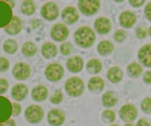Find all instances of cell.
<instances>
[{
	"label": "cell",
	"mask_w": 151,
	"mask_h": 126,
	"mask_svg": "<svg viewBox=\"0 0 151 126\" xmlns=\"http://www.w3.org/2000/svg\"><path fill=\"white\" fill-rule=\"evenodd\" d=\"M75 41L82 47H90L96 39L95 33L88 27L83 26L79 28L74 33Z\"/></svg>",
	"instance_id": "6da1fadb"
},
{
	"label": "cell",
	"mask_w": 151,
	"mask_h": 126,
	"mask_svg": "<svg viewBox=\"0 0 151 126\" xmlns=\"http://www.w3.org/2000/svg\"><path fill=\"white\" fill-rule=\"evenodd\" d=\"M65 91L71 96H79L84 91L83 82L78 77H71L65 83Z\"/></svg>",
	"instance_id": "7a4b0ae2"
},
{
	"label": "cell",
	"mask_w": 151,
	"mask_h": 126,
	"mask_svg": "<svg viewBox=\"0 0 151 126\" xmlns=\"http://www.w3.org/2000/svg\"><path fill=\"white\" fill-rule=\"evenodd\" d=\"M25 117L30 123H37L43 118L44 111L38 105H32L29 106L25 111Z\"/></svg>",
	"instance_id": "3957f363"
},
{
	"label": "cell",
	"mask_w": 151,
	"mask_h": 126,
	"mask_svg": "<svg viewBox=\"0 0 151 126\" xmlns=\"http://www.w3.org/2000/svg\"><path fill=\"white\" fill-rule=\"evenodd\" d=\"M64 73V69L58 63H53L48 66L45 72L47 78L51 81L60 80L62 78Z\"/></svg>",
	"instance_id": "277c9868"
},
{
	"label": "cell",
	"mask_w": 151,
	"mask_h": 126,
	"mask_svg": "<svg viewBox=\"0 0 151 126\" xmlns=\"http://www.w3.org/2000/svg\"><path fill=\"white\" fill-rule=\"evenodd\" d=\"M12 18V10L10 6L4 1H0V27L7 26Z\"/></svg>",
	"instance_id": "5b68a950"
},
{
	"label": "cell",
	"mask_w": 151,
	"mask_h": 126,
	"mask_svg": "<svg viewBox=\"0 0 151 126\" xmlns=\"http://www.w3.org/2000/svg\"><path fill=\"white\" fill-rule=\"evenodd\" d=\"M13 113V107L6 98L0 96V122H3L9 119Z\"/></svg>",
	"instance_id": "8992f818"
},
{
	"label": "cell",
	"mask_w": 151,
	"mask_h": 126,
	"mask_svg": "<svg viewBox=\"0 0 151 126\" xmlns=\"http://www.w3.org/2000/svg\"><path fill=\"white\" fill-rule=\"evenodd\" d=\"M78 7L81 12L85 15H92L96 14L100 7L99 1H79Z\"/></svg>",
	"instance_id": "52a82bcc"
},
{
	"label": "cell",
	"mask_w": 151,
	"mask_h": 126,
	"mask_svg": "<svg viewBox=\"0 0 151 126\" xmlns=\"http://www.w3.org/2000/svg\"><path fill=\"white\" fill-rule=\"evenodd\" d=\"M31 73L30 66L24 62H18L16 64L12 70L14 77L18 80H24L29 77Z\"/></svg>",
	"instance_id": "ba28073f"
},
{
	"label": "cell",
	"mask_w": 151,
	"mask_h": 126,
	"mask_svg": "<svg viewBox=\"0 0 151 126\" xmlns=\"http://www.w3.org/2000/svg\"><path fill=\"white\" fill-rule=\"evenodd\" d=\"M41 15L47 20L53 21L55 20L59 15L58 6L53 2L47 3L42 7Z\"/></svg>",
	"instance_id": "9c48e42d"
},
{
	"label": "cell",
	"mask_w": 151,
	"mask_h": 126,
	"mask_svg": "<svg viewBox=\"0 0 151 126\" xmlns=\"http://www.w3.org/2000/svg\"><path fill=\"white\" fill-rule=\"evenodd\" d=\"M69 35V30L64 24L58 23L53 26L51 30L52 38L56 41H64Z\"/></svg>",
	"instance_id": "30bf717a"
},
{
	"label": "cell",
	"mask_w": 151,
	"mask_h": 126,
	"mask_svg": "<svg viewBox=\"0 0 151 126\" xmlns=\"http://www.w3.org/2000/svg\"><path fill=\"white\" fill-rule=\"evenodd\" d=\"M64 112L59 109H52L48 113V121L52 126H60L65 121Z\"/></svg>",
	"instance_id": "8fae6325"
},
{
	"label": "cell",
	"mask_w": 151,
	"mask_h": 126,
	"mask_svg": "<svg viewBox=\"0 0 151 126\" xmlns=\"http://www.w3.org/2000/svg\"><path fill=\"white\" fill-rule=\"evenodd\" d=\"M120 117L124 121H134L137 116L136 108L131 104L124 105L120 110Z\"/></svg>",
	"instance_id": "7c38bea8"
},
{
	"label": "cell",
	"mask_w": 151,
	"mask_h": 126,
	"mask_svg": "<svg viewBox=\"0 0 151 126\" xmlns=\"http://www.w3.org/2000/svg\"><path fill=\"white\" fill-rule=\"evenodd\" d=\"M62 18L67 24H72L77 21L79 18V14L74 7L69 6L63 10Z\"/></svg>",
	"instance_id": "4fadbf2b"
},
{
	"label": "cell",
	"mask_w": 151,
	"mask_h": 126,
	"mask_svg": "<svg viewBox=\"0 0 151 126\" xmlns=\"http://www.w3.org/2000/svg\"><path fill=\"white\" fill-rule=\"evenodd\" d=\"M28 93V89L26 85L17 84L12 89L11 94L13 98L17 101H22L26 98Z\"/></svg>",
	"instance_id": "5bb4252c"
},
{
	"label": "cell",
	"mask_w": 151,
	"mask_h": 126,
	"mask_svg": "<svg viewBox=\"0 0 151 126\" xmlns=\"http://www.w3.org/2000/svg\"><path fill=\"white\" fill-rule=\"evenodd\" d=\"M96 30L100 34H106L111 30V22L109 20L105 17H100L97 19L94 23Z\"/></svg>",
	"instance_id": "9a60e30c"
},
{
	"label": "cell",
	"mask_w": 151,
	"mask_h": 126,
	"mask_svg": "<svg viewBox=\"0 0 151 126\" xmlns=\"http://www.w3.org/2000/svg\"><path fill=\"white\" fill-rule=\"evenodd\" d=\"M83 61L82 58L78 56H74L69 58L67 61L68 69L74 73L80 72L83 67Z\"/></svg>",
	"instance_id": "2e32d148"
},
{
	"label": "cell",
	"mask_w": 151,
	"mask_h": 126,
	"mask_svg": "<svg viewBox=\"0 0 151 126\" xmlns=\"http://www.w3.org/2000/svg\"><path fill=\"white\" fill-rule=\"evenodd\" d=\"M138 58L145 66L151 67V44L145 45L141 48Z\"/></svg>",
	"instance_id": "e0dca14e"
},
{
	"label": "cell",
	"mask_w": 151,
	"mask_h": 126,
	"mask_svg": "<svg viewBox=\"0 0 151 126\" xmlns=\"http://www.w3.org/2000/svg\"><path fill=\"white\" fill-rule=\"evenodd\" d=\"M22 29V22L21 20L16 16L12 18L10 22L6 28V32L11 35H15L19 33Z\"/></svg>",
	"instance_id": "ac0fdd59"
},
{
	"label": "cell",
	"mask_w": 151,
	"mask_h": 126,
	"mask_svg": "<svg viewBox=\"0 0 151 126\" xmlns=\"http://www.w3.org/2000/svg\"><path fill=\"white\" fill-rule=\"evenodd\" d=\"M136 21V17L134 13L130 11H124L120 15V22L122 26L129 28L133 26Z\"/></svg>",
	"instance_id": "d6986e66"
},
{
	"label": "cell",
	"mask_w": 151,
	"mask_h": 126,
	"mask_svg": "<svg viewBox=\"0 0 151 126\" xmlns=\"http://www.w3.org/2000/svg\"><path fill=\"white\" fill-rule=\"evenodd\" d=\"M48 96V90L44 85H37L32 91V96L36 101H43Z\"/></svg>",
	"instance_id": "ffe728a7"
},
{
	"label": "cell",
	"mask_w": 151,
	"mask_h": 126,
	"mask_svg": "<svg viewBox=\"0 0 151 126\" xmlns=\"http://www.w3.org/2000/svg\"><path fill=\"white\" fill-rule=\"evenodd\" d=\"M41 52L44 57L47 59H51L56 56L58 50L54 44L52 43H46L42 46Z\"/></svg>",
	"instance_id": "44dd1931"
},
{
	"label": "cell",
	"mask_w": 151,
	"mask_h": 126,
	"mask_svg": "<svg viewBox=\"0 0 151 126\" xmlns=\"http://www.w3.org/2000/svg\"><path fill=\"white\" fill-rule=\"evenodd\" d=\"M88 86L91 92H100L104 87V81L100 77H95L90 80Z\"/></svg>",
	"instance_id": "7402d4cb"
},
{
	"label": "cell",
	"mask_w": 151,
	"mask_h": 126,
	"mask_svg": "<svg viewBox=\"0 0 151 126\" xmlns=\"http://www.w3.org/2000/svg\"><path fill=\"white\" fill-rule=\"evenodd\" d=\"M107 76L111 82L116 83L122 79L123 72L118 67H113L109 69Z\"/></svg>",
	"instance_id": "603a6c76"
},
{
	"label": "cell",
	"mask_w": 151,
	"mask_h": 126,
	"mask_svg": "<svg viewBox=\"0 0 151 126\" xmlns=\"http://www.w3.org/2000/svg\"><path fill=\"white\" fill-rule=\"evenodd\" d=\"M113 48H114V46L112 44L108 41H101L97 47L98 52L102 55H106L111 54L112 52Z\"/></svg>",
	"instance_id": "cb8c5ba5"
},
{
	"label": "cell",
	"mask_w": 151,
	"mask_h": 126,
	"mask_svg": "<svg viewBox=\"0 0 151 126\" xmlns=\"http://www.w3.org/2000/svg\"><path fill=\"white\" fill-rule=\"evenodd\" d=\"M102 103L106 107L114 106L117 103V98L111 92H106L102 96Z\"/></svg>",
	"instance_id": "d4e9b609"
},
{
	"label": "cell",
	"mask_w": 151,
	"mask_h": 126,
	"mask_svg": "<svg viewBox=\"0 0 151 126\" xmlns=\"http://www.w3.org/2000/svg\"><path fill=\"white\" fill-rule=\"evenodd\" d=\"M86 68L90 73H97L101 70L102 63L97 59H92L88 62Z\"/></svg>",
	"instance_id": "484cf974"
},
{
	"label": "cell",
	"mask_w": 151,
	"mask_h": 126,
	"mask_svg": "<svg viewBox=\"0 0 151 126\" xmlns=\"http://www.w3.org/2000/svg\"><path fill=\"white\" fill-rule=\"evenodd\" d=\"M22 51L24 55L32 56L36 53L37 47L34 43L32 42H27L23 44Z\"/></svg>",
	"instance_id": "4316f807"
},
{
	"label": "cell",
	"mask_w": 151,
	"mask_h": 126,
	"mask_svg": "<svg viewBox=\"0 0 151 126\" xmlns=\"http://www.w3.org/2000/svg\"><path fill=\"white\" fill-rule=\"evenodd\" d=\"M35 9V5L32 1H25L21 6V12L26 15H30L34 14Z\"/></svg>",
	"instance_id": "83f0119b"
},
{
	"label": "cell",
	"mask_w": 151,
	"mask_h": 126,
	"mask_svg": "<svg viewBox=\"0 0 151 126\" xmlns=\"http://www.w3.org/2000/svg\"><path fill=\"white\" fill-rule=\"evenodd\" d=\"M3 47L6 52L9 54H13L17 52L18 44L15 40L9 39L5 41Z\"/></svg>",
	"instance_id": "f1b7e54d"
},
{
	"label": "cell",
	"mask_w": 151,
	"mask_h": 126,
	"mask_svg": "<svg viewBox=\"0 0 151 126\" xmlns=\"http://www.w3.org/2000/svg\"><path fill=\"white\" fill-rule=\"evenodd\" d=\"M127 70L131 77H137L142 73V68L137 63H132L128 66Z\"/></svg>",
	"instance_id": "f546056e"
},
{
	"label": "cell",
	"mask_w": 151,
	"mask_h": 126,
	"mask_svg": "<svg viewBox=\"0 0 151 126\" xmlns=\"http://www.w3.org/2000/svg\"><path fill=\"white\" fill-rule=\"evenodd\" d=\"M116 119L115 113L110 110H105L102 113V119L106 123H111Z\"/></svg>",
	"instance_id": "4dcf8cb0"
},
{
	"label": "cell",
	"mask_w": 151,
	"mask_h": 126,
	"mask_svg": "<svg viewBox=\"0 0 151 126\" xmlns=\"http://www.w3.org/2000/svg\"><path fill=\"white\" fill-rule=\"evenodd\" d=\"M73 50V45L70 43H63L60 46V52L62 55H68Z\"/></svg>",
	"instance_id": "1f68e13d"
},
{
	"label": "cell",
	"mask_w": 151,
	"mask_h": 126,
	"mask_svg": "<svg viewBox=\"0 0 151 126\" xmlns=\"http://www.w3.org/2000/svg\"><path fill=\"white\" fill-rule=\"evenodd\" d=\"M63 99V95L62 93L60 91H56L55 94L50 98V101L53 104H58L62 102Z\"/></svg>",
	"instance_id": "d6a6232c"
},
{
	"label": "cell",
	"mask_w": 151,
	"mask_h": 126,
	"mask_svg": "<svg viewBox=\"0 0 151 126\" xmlns=\"http://www.w3.org/2000/svg\"><path fill=\"white\" fill-rule=\"evenodd\" d=\"M142 108L146 113L151 112V98H147L143 101L142 103Z\"/></svg>",
	"instance_id": "836d02e7"
},
{
	"label": "cell",
	"mask_w": 151,
	"mask_h": 126,
	"mask_svg": "<svg viewBox=\"0 0 151 126\" xmlns=\"http://www.w3.org/2000/svg\"><path fill=\"white\" fill-rule=\"evenodd\" d=\"M125 37H126V33L124 30H118L115 33L114 38H115V40L117 41H119V42L122 41L125 38Z\"/></svg>",
	"instance_id": "e575fe53"
},
{
	"label": "cell",
	"mask_w": 151,
	"mask_h": 126,
	"mask_svg": "<svg viewBox=\"0 0 151 126\" xmlns=\"http://www.w3.org/2000/svg\"><path fill=\"white\" fill-rule=\"evenodd\" d=\"M136 34L139 38H143L147 35V30L143 27H139L136 30Z\"/></svg>",
	"instance_id": "d590c367"
},
{
	"label": "cell",
	"mask_w": 151,
	"mask_h": 126,
	"mask_svg": "<svg viewBox=\"0 0 151 126\" xmlns=\"http://www.w3.org/2000/svg\"><path fill=\"white\" fill-rule=\"evenodd\" d=\"M0 92H1V94L4 93L8 89V87H9V84L7 80H4V79H1L0 80Z\"/></svg>",
	"instance_id": "8d00e7d4"
},
{
	"label": "cell",
	"mask_w": 151,
	"mask_h": 126,
	"mask_svg": "<svg viewBox=\"0 0 151 126\" xmlns=\"http://www.w3.org/2000/svg\"><path fill=\"white\" fill-rule=\"evenodd\" d=\"M9 67V62L4 57H1V72L7 70Z\"/></svg>",
	"instance_id": "74e56055"
},
{
	"label": "cell",
	"mask_w": 151,
	"mask_h": 126,
	"mask_svg": "<svg viewBox=\"0 0 151 126\" xmlns=\"http://www.w3.org/2000/svg\"><path fill=\"white\" fill-rule=\"evenodd\" d=\"M12 107H13V115H18L21 111V107L20 105L17 103H13L12 104Z\"/></svg>",
	"instance_id": "f35d334b"
},
{
	"label": "cell",
	"mask_w": 151,
	"mask_h": 126,
	"mask_svg": "<svg viewBox=\"0 0 151 126\" xmlns=\"http://www.w3.org/2000/svg\"><path fill=\"white\" fill-rule=\"evenodd\" d=\"M145 15L148 20L151 21V2L149 3L145 7Z\"/></svg>",
	"instance_id": "ab89813d"
},
{
	"label": "cell",
	"mask_w": 151,
	"mask_h": 126,
	"mask_svg": "<svg viewBox=\"0 0 151 126\" xmlns=\"http://www.w3.org/2000/svg\"><path fill=\"white\" fill-rule=\"evenodd\" d=\"M0 126H17L15 121L13 119H9V120L1 122L0 124Z\"/></svg>",
	"instance_id": "60d3db41"
},
{
	"label": "cell",
	"mask_w": 151,
	"mask_h": 126,
	"mask_svg": "<svg viewBox=\"0 0 151 126\" xmlns=\"http://www.w3.org/2000/svg\"><path fill=\"white\" fill-rule=\"evenodd\" d=\"M143 79L146 83L148 84L151 83V71H147L145 73Z\"/></svg>",
	"instance_id": "b9f144b4"
},
{
	"label": "cell",
	"mask_w": 151,
	"mask_h": 126,
	"mask_svg": "<svg viewBox=\"0 0 151 126\" xmlns=\"http://www.w3.org/2000/svg\"><path fill=\"white\" fill-rule=\"evenodd\" d=\"M137 126H151V125L145 119H141L138 121Z\"/></svg>",
	"instance_id": "7bdbcfd3"
},
{
	"label": "cell",
	"mask_w": 151,
	"mask_h": 126,
	"mask_svg": "<svg viewBox=\"0 0 151 126\" xmlns=\"http://www.w3.org/2000/svg\"><path fill=\"white\" fill-rule=\"evenodd\" d=\"M129 3L134 7H139L145 3V1H129Z\"/></svg>",
	"instance_id": "ee69618b"
},
{
	"label": "cell",
	"mask_w": 151,
	"mask_h": 126,
	"mask_svg": "<svg viewBox=\"0 0 151 126\" xmlns=\"http://www.w3.org/2000/svg\"><path fill=\"white\" fill-rule=\"evenodd\" d=\"M124 126H134L132 124H131V123H128L126 124Z\"/></svg>",
	"instance_id": "f6af8a7d"
},
{
	"label": "cell",
	"mask_w": 151,
	"mask_h": 126,
	"mask_svg": "<svg viewBox=\"0 0 151 126\" xmlns=\"http://www.w3.org/2000/svg\"><path fill=\"white\" fill-rule=\"evenodd\" d=\"M149 33H150V36H151V27H150V29H149Z\"/></svg>",
	"instance_id": "bcb514c9"
},
{
	"label": "cell",
	"mask_w": 151,
	"mask_h": 126,
	"mask_svg": "<svg viewBox=\"0 0 151 126\" xmlns=\"http://www.w3.org/2000/svg\"><path fill=\"white\" fill-rule=\"evenodd\" d=\"M110 126H119V125H116V124H114V125H111Z\"/></svg>",
	"instance_id": "7dc6e473"
}]
</instances>
